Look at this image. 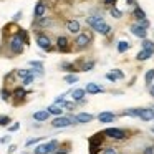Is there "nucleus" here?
Returning <instances> with one entry per match:
<instances>
[{
	"mask_svg": "<svg viewBox=\"0 0 154 154\" xmlns=\"http://www.w3.org/2000/svg\"><path fill=\"white\" fill-rule=\"evenodd\" d=\"M33 154H47V146L45 144H38L33 149Z\"/></svg>",
	"mask_w": 154,
	"mask_h": 154,
	"instance_id": "nucleus-41",
	"label": "nucleus"
},
{
	"mask_svg": "<svg viewBox=\"0 0 154 154\" xmlns=\"http://www.w3.org/2000/svg\"><path fill=\"white\" fill-rule=\"evenodd\" d=\"M53 25H55V20L50 15H43L40 18H33V28H38V30H47V28L53 27Z\"/></svg>",
	"mask_w": 154,
	"mask_h": 154,
	"instance_id": "nucleus-9",
	"label": "nucleus"
},
{
	"mask_svg": "<svg viewBox=\"0 0 154 154\" xmlns=\"http://www.w3.org/2000/svg\"><path fill=\"white\" fill-rule=\"evenodd\" d=\"M65 30L70 35H78L81 32V22L78 18H68L65 22Z\"/></svg>",
	"mask_w": 154,
	"mask_h": 154,
	"instance_id": "nucleus-10",
	"label": "nucleus"
},
{
	"mask_svg": "<svg viewBox=\"0 0 154 154\" xmlns=\"http://www.w3.org/2000/svg\"><path fill=\"white\" fill-rule=\"evenodd\" d=\"M93 45V33L88 30H81L78 35H75V40H71L73 51H85Z\"/></svg>",
	"mask_w": 154,
	"mask_h": 154,
	"instance_id": "nucleus-2",
	"label": "nucleus"
},
{
	"mask_svg": "<svg viewBox=\"0 0 154 154\" xmlns=\"http://www.w3.org/2000/svg\"><path fill=\"white\" fill-rule=\"evenodd\" d=\"M139 119H143V121H152L154 119V108H141V111H139Z\"/></svg>",
	"mask_w": 154,
	"mask_h": 154,
	"instance_id": "nucleus-20",
	"label": "nucleus"
},
{
	"mask_svg": "<svg viewBox=\"0 0 154 154\" xmlns=\"http://www.w3.org/2000/svg\"><path fill=\"white\" fill-rule=\"evenodd\" d=\"M7 129H8V133H15V131H18V129H20V123L17 121V123H14V124H8V126H7Z\"/></svg>",
	"mask_w": 154,
	"mask_h": 154,
	"instance_id": "nucleus-44",
	"label": "nucleus"
},
{
	"mask_svg": "<svg viewBox=\"0 0 154 154\" xmlns=\"http://www.w3.org/2000/svg\"><path fill=\"white\" fill-rule=\"evenodd\" d=\"M10 139H12V136H4V137H0V144H7V143H10Z\"/></svg>",
	"mask_w": 154,
	"mask_h": 154,
	"instance_id": "nucleus-51",
	"label": "nucleus"
},
{
	"mask_svg": "<svg viewBox=\"0 0 154 154\" xmlns=\"http://www.w3.org/2000/svg\"><path fill=\"white\" fill-rule=\"evenodd\" d=\"M141 48H143V50H154V40L143 38V40H141Z\"/></svg>",
	"mask_w": 154,
	"mask_h": 154,
	"instance_id": "nucleus-36",
	"label": "nucleus"
},
{
	"mask_svg": "<svg viewBox=\"0 0 154 154\" xmlns=\"http://www.w3.org/2000/svg\"><path fill=\"white\" fill-rule=\"evenodd\" d=\"M129 17H131V20H133V22H137V20H141V18H146L147 15H146V12H144V8H141V5L137 4V5H134V7H133Z\"/></svg>",
	"mask_w": 154,
	"mask_h": 154,
	"instance_id": "nucleus-17",
	"label": "nucleus"
},
{
	"mask_svg": "<svg viewBox=\"0 0 154 154\" xmlns=\"http://www.w3.org/2000/svg\"><path fill=\"white\" fill-rule=\"evenodd\" d=\"M17 35L22 38V42L25 43V47H28V45H30V33H28V30L18 27V28H17Z\"/></svg>",
	"mask_w": 154,
	"mask_h": 154,
	"instance_id": "nucleus-26",
	"label": "nucleus"
},
{
	"mask_svg": "<svg viewBox=\"0 0 154 154\" xmlns=\"http://www.w3.org/2000/svg\"><path fill=\"white\" fill-rule=\"evenodd\" d=\"M104 137H109V139H114V141H124L129 137V133L126 129H121V128H106L103 131Z\"/></svg>",
	"mask_w": 154,
	"mask_h": 154,
	"instance_id": "nucleus-5",
	"label": "nucleus"
},
{
	"mask_svg": "<svg viewBox=\"0 0 154 154\" xmlns=\"http://www.w3.org/2000/svg\"><path fill=\"white\" fill-rule=\"evenodd\" d=\"M126 5H128V7L133 8L134 5H137V0H126Z\"/></svg>",
	"mask_w": 154,
	"mask_h": 154,
	"instance_id": "nucleus-54",
	"label": "nucleus"
},
{
	"mask_svg": "<svg viewBox=\"0 0 154 154\" xmlns=\"http://www.w3.org/2000/svg\"><path fill=\"white\" fill-rule=\"evenodd\" d=\"M35 80H37V78H35L33 75H28V76H25L23 80H22V86H25V88L30 86L32 83H35Z\"/></svg>",
	"mask_w": 154,
	"mask_h": 154,
	"instance_id": "nucleus-39",
	"label": "nucleus"
},
{
	"mask_svg": "<svg viewBox=\"0 0 154 154\" xmlns=\"http://www.w3.org/2000/svg\"><path fill=\"white\" fill-rule=\"evenodd\" d=\"M0 98H2V101H5V103L12 101V90H8L7 86H4L0 90Z\"/></svg>",
	"mask_w": 154,
	"mask_h": 154,
	"instance_id": "nucleus-29",
	"label": "nucleus"
},
{
	"mask_svg": "<svg viewBox=\"0 0 154 154\" xmlns=\"http://www.w3.org/2000/svg\"><path fill=\"white\" fill-rule=\"evenodd\" d=\"M147 90H149V94L154 98V83H151L149 86H147Z\"/></svg>",
	"mask_w": 154,
	"mask_h": 154,
	"instance_id": "nucleus-55",
	"label": "nucleus"
},
{
	"mask_svg": "<svg viewBox=\"0 0 154 154\" xmlns=\"http://www.w3.org/2000/svg\"><path fill=\"white\" fill-rule=\"evenodd\" d=\"M85 22H86V25L91 28V30H94L98 25L103 23V22H106V20H104L103 14H90V15L86 17V20H85Z\"/></svg>",
	"mask_w": 154,
	"mask_h": 154,
	"instance_id": "nucleus-12",
	"label": "nucleus"
},
{
	"mask_svg": "<svg viewBox=\"0 0 154 154\" xmlns=\"http://www.w3.org/2000/svg\"><path fill=\"white\" fill-rule=\"evenodd\" d=\"M118 4V0H103V5L106 8H109V7H114V5Z\"/></svg>",
	"mask_w": 154,
	"mask_h": 154,
	"instance_id": "nucleus-48",
	"label": "nucleus"
},
{
	"mask_svg": "<svg viewBox=\"0 0 154 154\" xmlns=\"http://www.w3.org/2000/svg\"><path fill=\"white\" fill-rule=\"evenodd\" d=\"M15 151H17V146H15V144H10V146H8V149H7V152L8 154H14Z\"/></svg>",
	"mask_w": 154,
	"mask_h": 154,
	"instance_id": "nucleus-53",
	"label": "nucleus"
},
{
	"mask_svg": "<svg viewBox=\"0 0 154 154\" xmlns=\"http://www.w3.org/2000/svg\"><path fill=\"white\" fill-rule=\"evenodd\" d=\"M61 108H63L65 111H68V113H73V111L76 109L78 106H76V103H75L73 100H71V101H66V100H65L63 104H61Z\"/></svg>",
	"mask_w": 154,
	"mask_h": 154,
	"instance_id": "nucleus-31",
	"label": "nucleus"
},
{
	"mask_svg": "<svg viewBox=\"0 0 154 154\" xmlns=\"http://www.w3.org/2000/svg\"><path fill=\"white\" fill-rule=\"evenodd\" d=\"M22 17H23V12L18 10L17 14H15L14 17H12V22H14V23H17V22H20V20H22Z\"/></svg>",
	"mask_w": 154,
	"mask_h": 154,
	"instance_id": "nucleus-47",
	"label": "nucleus"
},
{
	"mask_svg": "<svg viewBox=\"0 0 154 154\" xmlns=\"http://www.w3.org/2000/svg\"><path fill=\"white\" fill-rule=\"evenodd\" d=\"M48 12V5L45 4V0H38L33 7V18H40L43 15H47Z\"/></svg>",
	"mask_w": 154,
	"mask_h": 154,
	"instance_id": "nucleus-14",
	"label": "nucleus"
},
{
	"mask_svg": "<svg viewBox=\"0 0 154 154\" xmlns=\"http://www.w3.org/2000/svg\"><path fill=\"white\" fill-rule=\"evenodd\" d=\"M55 50L60 51V53H71L73 51V47H71V40L66 37V35H58L53 42Z\"/></svg>",
	"mask_w": 154,
	"mask_h": 154,
	"instance_id": "nucleus-4",
	"label": "nucleus"
},
{
	"mask_svg": "<svg viewBox=\"0 0 154 154\" xmlns=\"http://www.w3.org/2000/svg\"><path fill=\"white\" fill-rule=\"evenodd\" d=\"M22 154H28V152H22Z\"/></svg>",
	"mask_w": 154,
	"mask_h": 154,
	"instance_id": "nucleus-57",
	"label": "nucleus"
},
{
	"mask_svg": "<svg viewBox=\"0 0 154 154\" xmlns=\"http://www.w3.org/2000/svg\"><path fill=\"white\" fill-rule=\"evenodd\" d=\"M131 47H133V43L131 42H128V40H119L116 43V50H118V53H126V51H129L131 50Z\"/></svg>",
	"mask_w": 154,
	"mask_h": 154,
	"instance_id": "nucleus-23",
	"label": "nucleus"
},
{
	"mask_svg": "<svg viewBox=\"0 0 154 154\" xmlns=\"http://www.w3.org/2000/svg\"><path fill=\"white\" fill-rule=\"evenodd\" d=\"M73 63L76 65L78 70H80V71H85V73L94 70V66H96V60H85V58H80L78 61H73Z\"/></svg>",
	"mask_w": 154,
	"mask_h": 154,
	"instance_id": "nucleus-11",
	"label": "nucleus"
},
{
	"mask_svg": "<svg viewBox=\"0 0 154 154\" xmlns=\"http://www.w3.org/2000/svg\"><path fill=\"white\" fill-rule=\"evenodd\" d=\"M35 43H37V47L40 48V50H43L45 53H50V51L55 50V45H53V42H51L50 35L45 33L43 30L35 32Z\"/></svg>",
	"mask_w": 154,
	"mask_h": 154,
	"instance_id": "nucleus-3",
	"label": "nucleus"
},
{
	"mask_svg": "<svg viewBox=\"0 0 154 154\" xmlns=\"http://www.w3.org/2000/svg\"><path fill=\"white\" fill-rule=\"evenodd\" d=\"M50 124H51V128H55V129H65V128L73 126V121H71L70 116L61 114V116H55L53 119H51Z\"/></svg>",
	"mask_w": 154,
	"mask_h": 154,
	"instance_id": "nucleus-8",
	"label": "nucleus"
},
{
	"mask_svg": "<svg viewBox=\"0 0 154 154\" xmlns=\"http://www.w3.org/2000/svg\"><path fill=\"white\" fill-rule=\"evenodd\" d=\"M12 123V118L8 114H0V128H7Z\"/></svg>",
	"mask_w": 154,
	"mask_h": 154,
	"instance_id": "nucleus-38",
	"label": "nucleus"
},
{
	"mask_svg": "<svg viewBox=\"0 0 154 154\" xmlns=\"http://www.w3.org/2000/svg\"><path fill=\"white\" fill-rule=\"evenodd\" d=\"M94 119V114L91 113H78V114H73V121L75 124H88Z\"/></svg>",
	"mask_w": 154,
	"mask_h": 154,
	"instance_id": "nucleus-15",
	"label": "nucleus"
},
{
	"mask_svg": "<svg viewBox=\"0 0 154 154\" xmlns=\"http://www.w3.org/2000/svg\"><path fill=\"white\" fill-rule=\"evenodd\" d=\"M96 118H98V121H100V123L108 124V123H114V121L118 119V114L111 113V111H103V113H100Z\"/></svg>",
	"mask_w": 154,
	"mask_h": 154,
	"instance_id": "nucleus-16",
	"label": "nucleus"
},
{
	"mask_svg": "<svg viewBox=\"0 0 154 154\" xmlns=\"http://www.w3.org/2000/svg\"><path fill=\"white\" fill-rule=\"evenodd\" d=\"M136 23L141 25L143 28H149V27H151V22H149V18H147V17H146V18H141V20H137Z\"/></svg>",
	"mask_w": 154,
	"mask_h": 154,
	"instance_id": "nucleus-43",
	"label": "nucleus"
},
{
	"mask_svg": "<svg viewBox=\"0 0 154 154\" xmlns=\"http://www.w3.org/2000/svg\"><path fill=\"white\" fill-rule=\"evenodd\" d=\"M70 146H71V144L68 143L66 147H63V149H61V147H58V151H55V152H51V154H68V152H70Z\"/></svg>",
	"mask_w": 154,
	"mask_h": 154,
	"instance_id": "nucleus-45",
	"label": "nucleus"
},
{
	"mask_svg": "<svg viewBox=\"0 0 154 154\" xmlns=\"http://www.w3.org/2000/svg\"><path fill=\"white\" fill-rule=\"evenodd\" d=\"M28 94H30V91L25 90V86H22V85H20V86H15L14 90H12V100H14V104H15V106L23 104Z\"/></svg>",
	"mask_w": 154,
	"mask_h": 154,
	"instance_id": "nucleus-7",
	"label": "nucleus"
},
{
	"mask_svg": "<svg viewBox=\"0 0 154 154\" xmlns=\"http://www.w3.org/2000/svg\"><path fill=\"white\" fill-rule=\"evenodd\" d=\"M144 83H146V86H149L151 83H154V68H151V70H147L146 73H144Z\"/></svg>",
	"mask_w": 154,
	"mask_h": 154,
	"instance_id": "nucleus-33",
	"label": "nucleus"
},
{
	"mask_svg": "<svg viewBox=\"0 0 154 154\" xmlns=\"http://www.w3.org/2000/svg\"><path fill=\"white\" fill-rule=\"evenodd\" d=\"M129 32H131V33H133L136 38H139V40L147 38V28H143L141 25H137L136 22H133V23L129 25Z\"/></svg>",
	"mask_w": 154,
	"mask_h": 154,
	"instance_id": "nucleus-13",
	"label": "nucleus"
},
{
	"mask_svg": "<svg viewBox=\"0 0 154 154\" xmlns=\"http://www.w3.org/2000/svg\"><path fill=\"white\" fill-rule=\"evenodd\" d=\"M83 98H86V91H85V88H75L73 91H71V100L76 103V101L83 100Z\"/></svg>",
	"mask_w": 154,
	"mask_h": 154,
	"instance_id": "nucleus-25",
	"label": "nucleus"
},
{
	"mask_svg": "<svg viewBox=\"0 0 154 154\" xmlns=\"http://www.w3.org/2000/svg\"><path fill=\"white\" fill-rule=\"evenodd\" d=\"M55 2H58V0H55Z\"/></svg>",
	"mask_w": 154,
	"mask_h": 154,
	"instance_id": "nucleus-58",
	"label": "nucleus"
},
{
	"mask_svg": "<svg viewBox=\"0 0 154 154\" xmlns=\"http://www.w3.org/2000/svg\"><path fill=\"white\" fill-rule=\"evenodd\" d=\"M45 146H47V154H51L60 147V143H58L57 139H51V141H48V143H45Z\"/></svg>",
	"mask_w": 154,
	"mask_h": 154,
	"instance_id": "nucleus-28",
	"label": "nucleus"
},
{
	"mask_svg": "<svg viewBox=\"0 0 154 154\" xmlns=\"http://www.w3.org/2000/svg\"><path fill=\"white\" fill-rule=\"evenodd\" d=\"M47 111L50 113V116H61L65 109L61 106H58V104H50V106L47 108Z\"/></svg>",
	"mask_w": 154,
	"mask_h": 154,
	"instance_id": "nucleus-27",
	"label": "nucleus"
},
{
	"mask_svg": "<svg viewBox=\"0 0 154 154\" xmlns=\"http://www.w3.org/2000/svg\"><path fill=\"white\" fill-rule=\"evenodd\" d=\"M68 93H63V94H60V96H57L55 98V101H53V104H58V106H61L63 104V101H65V96H66Z\"/></svg>",
	"mask_w": 154,
	"mask_h": 154,
	"instance_id": "nucleus-46",
	"label": "nucleus"
},
{
	"mask_svg": "<svg viewBox=\"0 0 154 154\" xmlns=\"http://www.w3.org/2000/svg\"><path fill=\"white\" fill-rule=\"evenodd\" d=\"M28 66L33 68V70H45L43 61H40V60H30L28 61Z\"/></svg>",
	"mask_w": 154,
	"mask_h": 154,
	"instance_id": "nucleus-37",
	"label": "nucleus"
},
{
	"mask_svg": "<svg viewBox=\"0 0 154 154\" xmlns=\"http://www.w3.org/2000/svg\"><path fill=\"white\" fill-rule=\"evenodd\" d=\"M85 91H86V94H100V93H104V88L100 86L98 83H86V86H85Z\"/></svg>",
	"mask_w": 154,
	"mask_h": 154,
	"instance_id": "nucleus-19",
	"label": "nucleus"
},
{
	"mask_svg": "<svg viewBox=\"0 0 154 154\" xmlns=\"http://www.w3.org/2000/svg\"><path fill=\"white\" fill-rule=\"evenodd\" d=\"M43 139V137H32V139H27V143H25V147H30V146H35V144H38L40 141Z\"/></svg>",
	"mask_w": 154,
	"mask_h": 154,
	"instance_id": "nucleus-40",
	"label": "nucleus"
},
{
	"mask_svg": "<svg viewBox=\"0 0 154 154\" xmlns=\"http://www.w3.org/2000/svg\"><path fill=\"white\" fill-rule=\"evenodd\" d=\"M143 154H154V146H147L146 149L143 151Z\"/></svg>",
	"mask_w": 154,
	"mask_h": 154,
	"instance_id": "nucleus-52",
	"label": "nucleus"
},
{
	"mask_svg": "<svg viewBox=\"0 0 154 154\" xmlns=\"http://www.w3.org/2000/svg\"><path fill=\"white\" fill-rule=\"evenodd\" d=\"M103 143H104V134L103 133H96L94 136H91L88 139L90 144V154H100L103 149Z\"/></svg>",
	"mask_w": 154,
	"mask_h": 154,
	"instance_id": "nucleus-6",
	"label": "nucleus"
},
{
	"mask_svg": "<svg viewBox=\"0 0 154 154\" xmlns=\"http://www.w3.org/2000/svg\"><path fill=\"white\" fill-rule=\"evenodd\" d=\"M139 111H141V108H128V109L123 111V114L124 116H131V118H137L139 116Z\"/></svg>",
	"mask_w": 154,
	"mask_h": 154,
	"instance_id": "nucleus-35",
	"label": "nucleus"
},
{
	"mask_svg": "<svg viewBox=\"0 0 154 154\" xmlns=\"http://www.w3.org/2000/svg\"><path fill=\"white\" fill-rule=\"evenodd\" d=\"M60 68L61 71H65V73H80V70L76 68V65L73 63V61H61L60 63Z\"/></svg>",
	"mask_w": 154,
	"mask_h": 154,
	"instance_id": "nucleus-21",
	"label": "nucleus"
},
{
	"mask_svg": "<svg viewBox=\"0 0 154 154\" xmlns=\"http://www.w3.org/2000/svg\"><path fill=\"white\" fill-rule=\"evenodd\" d=\"M4 32H7V30H4ZM2 43H4L2 45V53H4V48H5V58H15L25 51V43L17 35V30L8 32V35L4 33Z\"/></svg>",
	"mask_w": 154,
	"mask_h": 154,
	"instance_id": "nucleus-1",
	"label": "nucleus"
},
{
	"mask_svg": "<svg viewBox=\"0 0 154 154\" xmlns=\"http://www.w3.org/2000/svg\"><path fill=\"white\" fill-rule=\"evenodd\" d=\"M48 118H50V113L47 109H40V111H35L33 113V119L37 123H45V121H48Z\"/></svg>",
	"mask_w": 154,
	"mask_h": 154,
	"instance_id": "nucleus-24",
	"label": "nucleus"
},
{
	"mask_svg": "<svg viewBox=\"0 0 154 154\" xmlns=\"http://www.w3.org/2000/svg\"><path fill=\"white\" fill-rule=\"evenodd\" d=\"M104 78H106L108 81H111V83H116V81H118V78L114 76V75L111 73V71H109V73H106V75H104Z\"/></svg>",
	"mask_w": 154,
	"mask_h": 154,
	"instance_id": "nucleus-49",
	"label": "nucleus"
},
{
	"mask_svg": "<svg viewBox=\"0 0 154 154\" xmlns=\"http://www.w3.org/2000/svg\"><path fill=\"white\" fill-rule=\"evenodd\" d=\"M28 75H32V68H18V70H15V76L20 78V80H23Z\"/></svg>",
	"mask_w": 154,
	"mask_h": 154,
	"instance_id": "nucleus-32",
	"label": "nucleus"
},
{
	"mask_svg": "<svg viewBox=\"0 0 154 154\" xmlns=\"http://www.w3.org/2000/svg\"><path fill=\"white\" fill-rule=\"evenodd\" d=\"M101 154H118V151H116V147H111L109 146V147H106Z\"/></svg>",
	"mask_w": 154,
	"mask_h": 154,
	"instance_id": "nucleus-50",
	"label": "nucleus"
},
{
	"mask_svg": "<svg viewBox=\"0 0 154 154\" xmlns=\"http://www.w3.org/2000/svg\"><path fill=\"white\" fill-rule=\"evenodd\" d=\"M151 131H152V133H154V126H152V128H151Z\"/></svg>",
	"mask_w": 154,
	"mask_h": 154,
	"instance_id": "nucleus-56",
	"label": "nucleus"
},
{
	"mask_svg": "<svg viewBox=\"0 0 154 154\" xmlns=\"http://www.w3.org/2000/svg\"><path fill=\"white\" fill-rule=\"evenodd\" d=\"M93 32L100 33L101 37H111V33H113V27H111L109 23H106V22H103V23H100Z\"/></svg>",
	"mask_w": 154,
	"mask_h": 154,
	"instance_id": "nucleus-18",
	"label": "nucleus"
},
{
	"mask_svg": "<svg viewBox=\"0 0 154 154\" xmlns=\"http://www.w3.org/2000/svg\"><path fill=\"white\" fill-rule=\"evenodd\" d=\"M78 80H80V76H78L76 73H66L63 78V81L66 85H75V83H78Z\"/></svg>",
	"mask_w": 154,
	"mask_h": 154,
	"instance_id": "nucleus-30",
	"label": "nucleus"
},
{
	"mask_svg": "<svg viewBox=\"0 0 154 154\" xmlns=\"http://www.w3.org/2000/svg\"><path fill=\"white\" fill-rule=\"evenodd\" d=\"M111 73H113L114 76L118 78V80H124V78H126V75H124L123 71L119 70V68H114V70H111Z\"/></svg>",
	"mask_w": 154,
	"mask_h": 154,
	"instance_id": "nucleus-42",
	"label": "nucleus"
},
{
	"mask_svg": "<svg viewBox=\"0 0 154 154\" xmlns=\"http://www.w3.org/2000/svg\"><path fill=\"white\" fill-rule=\"evenodd\" d=\"M108 10H109V15H111V17H113V18H116V20H119V18H123V15H124L123 12H121L119 8L116 7V5H114V7H109Z\"/></svg>",
	"mask_w": 154,
	"mask_h": 154,
	"instance_id": "nucleus-34",
	"label": "nucleus"
},
{
	"mask_svg": "<svg viewBox=\"0 0 154 154\" xmlns=\"http://www.w3.org/2000/svg\"><path fill=\"white\" fill-rule=\"evenodd\" d=\"M152 57H154V50H143V48H141L136 55V61H141V63H143V61L151 60Z\"/></svg>",
	"mask_w": 154,
	"mask_h": 154,
	"instance_id": "nucleus-22",
	"label": "nucleus"
}]
</instances>
